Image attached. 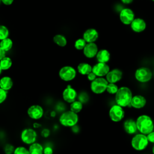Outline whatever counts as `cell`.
I'll list each match as a JSON object with an SVG mask.
<instances>
[{
    "instance_id": "obj_18",
    "label": "cell",
    "mask_w": 154,
    "mask_h": 154,
    "mask_svg": "<svg viewBox=\"0 0 154 154\" xmlns=\"http://www.w3.org/2000/svg\"><path fill=\"white\" fill-rule=\"evenodd\" d=\"M146 104V98L141 95H135L132 97L130 105L136 109L143 108Z\"/></svg>"
},
{
    "instance_id": "obj_36",
    "label": "cell",
    "mask_w": 154,
    "mask_h": 154,
    "mask_svg": "<svg viewBox=\"0 0 154 154\" xmlns=\"http://www.w3.org/2000/svg\"><path fill=\"white\" fill-rule=\"evenodd\" d=\"M87 78L88 79V81H90V82L94 81L96 78H97V76L93 72H90V73H88L87 75Z\"/></svg>"
},
{
    "instance_id": "obj_24",
    "label": "cell",
    "mask_w": 154,
    "mask_h": 154,
    "mask_svg": "<svg viewBox=\"0 0 154 154\" xmlns=\"http://www.w3.org/2000/svg\"><path fill=\"white\" fill-rule=\"evenodd\" d=\"M53 41L60 47H64L67 43L66 37L61 34H58L54 35L53 37Z\"/></svg>"
},
{
    "instance_id": "obj_6",
    "label": "cell",
    "mask_w": 154,
    "mask_h": 154,
    "mask_svg": "<svg viewBox=\"0 0 154 154\" xmlns=\"http://www.w3.org/2000/svg\"><path fill=\"white\" fill-rule=\"evenodd\" d=\"M149 143L147 135L143 134H136L131 140V146L136 150H143L146 148Z\"/></svg>"
},
{
    "instance_id": "obj_31",
    "label": "cell",
    "mask_w": 154,
    "mask_h": 154,
    "mask_svg": "<svg viewBox=\"0 0 154 154\" xmlns=\"http://www.w3.org/2000/svg\"><path fill=\"white\" fill-rule=\"evenodd\" d=\"M118 90H119V88L115 83H108L106 87V91L108 93L113 94H116L118 91Z\"/></svg>"
},
{
    "instance_id": "obj_2",
    "label": "cell",
    "mask_w": 154,
    "mask_h": 154,
    "mask_svg": "<svg viewBox=\"0 0 154 154\" xmlns=\"http://www.w3.org/2000/svg\"><path fill=\"white\" fill-rule=\"evenodd\" d=\"M138 131L141 134L147 135L154 129V123L152 118L147 115L140 116L136 120Z\"/></svg>"
},
{
    "instance_id": "obj_14",
    "label": "cell",
    "mask_w": 154,
    "mask_h": 154,
    "mask_svg": "<svg viewBox=\"0 0 154 154\" xmlns=\"http://www.w3.org/2000/svg\"><path fill=\"white\" fill-rule=\"evenodd\" d=\"M82 51L85 57L88 58H93L96 56L98 52V48L94 42L87 43Z\"/></svg>"
},
{
    "instance_id": "obj_45",
    "label": "cell",
    "mask_w": 154,
    "mask_h": 154,
    "mask_svg": "<svg viewBox=\"0 0 154 154\" xmlns=\"http://www.w3.org/2000/svg\"><path fill=\"white\" fill-rule=\"evenodd\" d=\"M152 1H154V0H152Z\"/></svg>"
},
{
    "instance_id": "obj_13",
    "label": "cell",
    "mask_w": 154,
    "mask_h": 154,
    "mask_svg": "<svg viewBox=\"0 0 154 154\" xmlns=\"http://www.w3.org/2000/svg\"><path fill=\"white\" fill-rule=\"evenodd\" d=\"M109 71V66L105 63L98 62L92 67V72L97 77H103L106 76Z\"/></svg>"
},
{
    "instance_id": "obj_22",
    "label": "cell",
    "mask_w": 154,
    "mask_h": 154,
    "mask_svg": "<svg viewBox=\"0 0 154 154\" xmlns=\"http://www.w3.org/2000/svg\"><path fill=\"white\" fill-rule=\"evenodd\" d=\"M78 72L82 75H87L92 72V66L87 63H81L77 66Z\"/></svg>"
},
{
    "instance_id": "obj_11",
    "label": "cell",
    "mask_w": 154,
    "mask_h": 154,
    "mask_svg": "<svg viewBox=\"0 0 154 154\" xmlns=\"http://www.w3.org/2000/svg\"><path fill=\"white\" fill-rule=\"evenodd\" d=\"M62 97L66 102L70 103L76 100L78 93L74 88L71 85H68L62 92Z\"/></svg>"
},
{
    "instance_id": "obj_3",
    "label": "cell",
    "mask_w": 154,
    "mask_h": 154,
    "mask_svg": "<svg viewBox=\"0 0 154 154\" xmlns=\"http://www.w3.org/2000/svg\"><path fill=\"white\" fill-rule=\"evenodd\" d=\"M79 121V116L70 109L63 112L59 117L60 123L64 127L72 128L77 125Z\"/></svg>"
},
{
    "instance_id": "obj_7",
    "label": "cell",
    "mask_w": 154,
    "mask_h": 154,
    "mask_svg": "<svg viewBox=\"0 0 154 154\" xmlns=\"http://www.w3.org/2000/svg\"><path fill=\"white\" fill-rule=\"evenodd\" d=\"M37 138V134L36 131L30 128L23 129L20 134L21 141L25 144L30 145L36 142Z\"/></svg>"
},
{
    "instance_id": "obj_43",
    "label": "cell",
    "mask_w": 154,
    "mask_h": 154,
    "mask_svg": "<svg viewBox=\"0 0 154 154\" xmlns=\"http://www.w3.org/2000/svg\"><path fill=\"white\" fill-rule=\"evenodd\" d=\"M152 153H153V154H154V146H153V147L152 148Z\"/></svg>"
},
{
    "instance_id": "obj_38",
    "label": "cell",
    "mask_w": 154,
    "mask_h": 154,
    "mask_svg": "<svg viewBox=\"0 0 154 154\" xmlns=\"http://www.w3.org/2000/svg\"><path fill=\"white\" fill-rule=\"evenodd\" d=\"M6 52L4 50V49H2L1 48V46H0V61L3 58H4L6 55Z\"/></svg>"
},
{
    "instance_id": "obj_8",
    "label": "cell",
    "mask_w": 154,
    "mask_h": 154,
    "mask_svg": "<svg viewBox=\"0 0 154 154\" xmlns=\"http://www.w3.org/2000/svg\"><path fill=\"white\" fill-rule=\"evenodd\" d=\"M44 114L43 107L38 104H34L29 106L27 109V115L32 120H38L41 119Z\"/></svg>"
},
{
    "instance_id": "obj_23",
    "label": "cell",
    "mask_w": 154,
    "mask_h": 154,
    "mask_svg": "<svg viewBox=\"0 0 154 154\" xmlns=\"http://www.w3.org/2000/svg\"><path fill=\"white\" fill-rule=\"evenodd\" d=\"M43 146L37 142L30 144L28 148L30 154H43Z\"/></svg>"
},
{
    "instance_id": "obj_40",
    "label": "cell",
    "mask_w": 154,
    "mask_h": 154,
    "mask_svg": "<svg viewBox=\"0 0 154 154\" xmlns=\"http://www.w3.org/2000/svg\"><path fill=\"white\" fill-rule=\"evenodd\" d=\"M32 126H33V128H35V129L39 128H40V127L42 126L41 124H40V123H37V122L34 123H33V125H32Z\"/></svg>"
},
{
    "instance_id": "obj_26",
    "label": "cell",
    "mask_w": 154,
    "mask_h": 154,
    "mask_svg": "<svg viewBox=\"0 0 154 154\" xmlns=\"http://www.w3.org/2000/svg\"><path fill=\"white\" fill-rule=\"evenodd\" d=\"M83 108V103L79 100H76L70 103V110L78 114Z\"/></svg>"
},
{
    "instance_id": "obj_35",
    "label": "cell",
    "mask_w": 154,
    "mask_h": 154,
    "mask_svg": "<svg viewBox=\"0 0 154 154\" xmlns=\"http://www.w3.org/2000/svg\"><path fill=\"white\" fill-rule=\"evenodd\" d=\"M54 150L51 146H46L44 147L43 149V154H53Z\"/></svg>"
},
{
    "instance_id": "obj_25",
    "label": "cell",
    "mask_w": 154,
    "mask_h": 154,
    "mask_svg": "<svg viewBox=\"0 0 154 154\" xmlns=\"http://www.w3.org/2000/svg\"><path fill=\"white\" fill-rule=\"evenodd\" d=\"M12 64H13L12 60L9 57L5 56L0 61V66L2 71L7 70L10 69L11 67Z\"/></svg>"
},
{
    "instance_id": "obj_44",
    "label": "cell",
    "mask_w": 154,
    "mask_h": 154,
    "mask_svg": "<svg viewBox=\"0 0 154 154\" xmlns=\"http://www.w3.org/2000/svg\"><path fill=\"white\" fill-rule=\"evenodd\" d=\"M1 0H0V3H1Z\"/></svg>"
},
{
    "instance_id": "obj_28",
    "label": "cell",
    "mask_w": 154,
    "mask_h": 154,
    "mask_svg": "<svg viewBox=\"0 0 154 154\" xmlns=\"http://www.w3.org/2000/svg\"><path fill=\"white\" fill-rule=\"evenodd\" d=\"M87 43L85 41V40L83 38H78L75 42L74 46L76 49L81 51V50H83V49L84 48Z\"/></svg>"
},
{
    "instance_id": "obj_10",
    "label": "cell",
    "mask_w": 154,
    "mask_h": 154,
    "mask_svg": "<svg viewBox=\"0 0 154 154\" xmlns=\"http://www.w3.org/2000/svg\"><path fill=\"white\" fill-rule=\"evenodd\" d=\"M110 119L115 122L121 121L125 117V111L122 106L119 105H114L111 107L109 111Z\"/></svg>"
},
{
    "instance_id": "obj_27",
    "label": "cell",
    "mask_w": 154,
    "mask_h": 154,
    "mask_svg": "<svg viewBox=\"0 0 154 154\" xmlns=\"http://www.w3.org/2000/svg\"><path fill=\"white\" fill-rule=\"evenodd\" d=\"M13 42L12 40L8 37L4 38L0 42V46L5 52L9 51L13 47Z\"/></svg>"
},
{
    "instance_id": "obj_15",
    "label": "cell",
    "mask_w": 154,
    "mask_h": 154,
    "mask_svg": "<svg viewBox=\"0 0 154 154\" xmlns=\"http://www.w3.org/2000/svg\"><path fill=\"white\" fill-rule=\"evenodd\" d=\"M99 37V33L94 28H88L86 29L82 35V38L87 43L95 42Z\"/></svg>"
},
{
    "instance_id": "obj_32",
    "label": "cell",
    "mask_w": 154,
    "mask_h": 154,
    "mask_svg": "<svg viewBox=\"0 0 154 154\" xmlns=\"http://www.w3.org/2000/svg\"><path fill=\"white\" fill-rule=\"evenodd\" d=\"M8 91L0 88V105L3 103L7 99Z\"/></svg>"
},
{
    "instance_id": "obj_39",
    "label": "cell",
    "mask_w": 154,
    "mask_h": 154,
    "mask_svg": "<svg viewBox=\"0 0 154 154\" xmlns=\"http://www.w3.org/2000/svg\"><path fill=\"white\" fill-rule=\"evenodd\" d=\"M14 0H1V2H2L5 5H11L13 2Z\"/></svg>"
},
{
    "instance_id": "obj_20",
    "label": "cell",
    "mask_w": 154,
    "mask_h": 154,
    "mask_svg": "<svg viewBox=\"0 0 154 154\" xmlns=\"http://www.w3.org/2000/svg\"><path fill=\"white\" fill-rule=\"evenodd\" d=\"M13 80L8 76H4L0 78V88L6 90H10L13 87Z\"/></svg>"
},
{
    "instance_id": "obj_5",
    "label": "cell",
    "mask_w": 154,
    "mask_h": 154,
    "mask_svg": "<svg viewBox=\"0 0 154 154\" xmlns=\"http://www.w3.org/2000/svg\"><path fill=\"white\" fill-rule=\"evenodd\" d=\"M108 84L107 80L103 77H97L94 81L91 82L90 89L94 94H102L106 90Z\"/></svg>"
},
{
    "instance_id": "obj_17",
    "label": "cell",
    "mask_w": 154,
    "mask_h": 154,
    "mask_svg": "<svg viewBox=\"0 0 154 154\" xmlns=\"http://www.w3.org/2000/svg\"><path fill=\"white\" fill-rule=\"evenodd\" d=\"M131 29L136 32H141L146 28V22L141 18H135L131 23Z\"/></svg>"
},
{
    "instance_id": "obj_41",
    "label": "cell",
    "mask_w": 154,
    "mask_h": 154,
    "mask_svg": "<svg viewBox=\"0 0 154 154\" xmlns=\"http://www.w3.org/2000/svg\"><path fill=\"white\" fill-rule=\"evenodd\" d=\"M121 1L123 4H129L133 1V0H121Z\"/></svg>"
},
{
    "instance_id": "obj_19",
    "label": "cell",
    "mask_w": 154,
    "mask_h": 154,
    "mask_svg": "<svg viewBox=\"0 0 154 154\" xmlns=\"http://www.w3.org/2000/svg\"><path fill=\"white\" fill-rule=\"evenodd\" d=\"M123 128L125 132L128 134H134L138 131L136 121L132 119L125 120L123 123Z\"/></svg>"
},
{
    "instance_id": "obj_12",
    "label": "cell",
    "mask_w": 154,
    "mask_h": 154,
    "mask_svg": "<svg viewBox=\"0 0 154 154\" xmlns=\"http://www.w3.org/2000/svg\"><path fill=\"white\" fill-rule=\"evenodd\" d=\"M119 17L120 21L125 25H131L133 20L135 19V14L134 11L128 8L122 10L120 13Z\"/></svg>"
},
{
    "instance_id": "obj_34",
    "label": "cell",
    "mask_w": 154,
    "mask_h": 154,
    "mask_svg": "<svg viewBox=\"0 0 154 154\" xmlns=\"http://www.w3.org/2000/svg\"><path fill=\"white\" fill-rule=\"evenodd\" d=\"M41 135L43 138H48L50 135V131L48 128H45L42 129L41 132Z\"/></svg>"
},
{
    "instance_id": "obj_1",
    "label": "cell",
    "mask_w": 154,
    "mask_h": 154,
    "mask_svg": "<svg viewBox=\"0 0 154 154\" xmlns=\"http://www.w3.org/2000/svg\"><path fill=\"white\" fill-rule=\"evenodd\" d=\"M132 97V93L130 88L127 87H122L119 88L116 93L115 99L117 105L122 107H126L130 105Z\"/></svg>"
},
{
    "instance_id": "obj_29",
    "label": "cell",
    "mask_w": 154,
    "mask_h": 154,
    "mask_svg": "<svg viewBox=\"0 0 154 154\" xmlns=\"http://www.w3.org/2000/svg\"><path fill=\"white\" fill-rule=\"evenodd\" d=\"M9 30L8 28L3 25H0V40L8 37Z\"/></svg>"
},
{
    "instance_id": "obj_42",
    "label": "cell",
    "mask_w": 154,
    "mask_h": 154,
    "mask_svg": "<svg viewBox=\"0 0 154 154\" xmlns=\"http://www.w3.org/2000/svg\"><path fill=\"white\" fill-rule=\"evenodd\" d=\"M2 69H1V66H0V75H1V73H2Z\"/></svg>"
},
{
    "instance_id": "obj_37",
    "label": "cell",
    "mask_w": 154,
    "mask_h": 154,
    "mask_svg": "<svg viewBox=\"0 0 154 154\" xmlns=\"http://www.w3.org/2000/svg\"><path fill=\"white\" fill-rule=\"evenodd\" d=\"M147 137L149 140V142L154 143V131H153L152 132H151L149 134H147Z\"/></svg>"
},
{
    "instance_id": "obj_30",
    "label": "cell",
    "mask_w": 154,
    "mask_h": 154,
    "mask_svg": "<svg viewBox=\"0 0 154 154\" xmlns=\"http://www.w3.org/2000/svg\"><path fill=\"white\" fill-rule=\"evenodd\" d=\"M13 154H30V153L28 149L24 146H20L14 149Z\"/></svg>"
},
{
    "instance_id": "obj_16",
    "label": "cell",
    "mask_w": 154,
    "mask_h": 154,
    "mask_svg": "<svg viewBox=\"0 0 154 154\" xmlns=\"http://www.w3.org/2000/svg\"><path fill=\"white\" fill-rule=\"evenodd\" d=\"M122 76L123 73L120 70L114 69L109 71L106 75V79L108 83H116L122 79Z\"/></svg>"
},
{
    "instance_id": "obj_33",
    "label": "cell",
    "mask_w": 154,
    "mask_h": 154,
    "mask_svg": "<svg viewBox=\"0 0 154 154\" xmlns=\"http://www.w3.org/2000/svg\"><path fill=\"white\" fill-rule=\"evenodd\" d=\"M15 148L13 147V146L10 144H6L4 147V153L5 154H13L14 150Z\"/></svg>"
},
{
    "instance_id": "obj_4",
    "label": "cell",
    "mask_w": 154,
    "mask_h": 154,
    "mask_svg": "<svg viewBox=\"0 0 154 154\" xmlns=\"http://www.w3.org/2000/svg\"><path fill=\"white\" fill-rule=\"evenodd\" d=\"M76 70L71 66H64L58 72L60 78L64 82H70L75 79L76 76Z\"/></svg>"
},
{
    "instance_id": "obj_21",
    "label": "cell",
    "mask_w": 154,
    "mask_h": 154,
    "mask_svg": "<svg viewBox=\"0 0 154 154\" xmlns=\"http://www.w3.org/2000/svg\"><path fill=\"white\" fill-rule=\"evenodd\" d=\"M110 53L106 49H101L98 51L96 54L97 61L99 63H106L110 60Z\"/></svg>"
},
{
    "instance_id": "obj_9",
    "label": "cell",
    "mask_w": 154,
    "mask_h": 154,
    "mask_svg": "<svg viewBox=\"0 0 154 154\" xmlns=\"http://www.w3.org/2000/svg\"><path fill=\"white\" fill-rule=\"evenodd\" d=\"M135 79L140 82H147L152 77V73L150 69L142 67L137 69L135 73Z\"/></svg>"
}]
</instances>
